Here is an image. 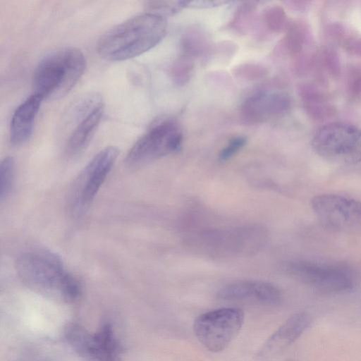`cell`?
Masks as SVG:
<instances>
[{
	"instance_id": "obj_1",
	"label": "cell",
	"mask_w": 361,
	"mask_h": 361,
	"mask_svg": "<svg viewBox=\"0 0 361 361\" xmlns=\"http://www.w3.org/2000/svg\"><path fill=\"white\" fill-rule=\"evenodd\" d=\"M165 18L145 13L109 29L99 38L97 50L103 59L118 61L137 56L150 50L165 37Z\"/></svg>"
},
{
	"instance_id": "obj_2",
	"label": "cell",
	"mask_w": 361,
	"mask_h": 361,
	"mask_svg": "<svg viewBox=\"0 0 361 361\" xmlns=\"http://www.w3.org/2000/svg\"><path fill=\"white\" fill-rule=\"evenodd\" d=\"M16 269L26 286L40 293L65 301H73L80 294L78 280L66 271L61 259L51 251L23 252L16 260Z\"/></svg>"
},
{
	"instance_id": "obj_3",
	"label": "cell",
	"mask_w": 361,
	"mask_h": 361,
	"mask_svg": "<svg viewBox=\"0 0 361 361\" xmlns=\"http://www.w3.org/2000/svg\"><path fill=\"white\" fill-rule=\"evenodd\" d=\"M86 68L84 54L78 48L55 49L38 63L32 77L34 93L42 99H58L67 94Z\"/></svg>"
},
{
	"instance_id": "obj_4",
	"label": "cell",
	"mask_w": 361,
	"mask_h": 361,
	"mask_svg": "<svg viewBox=\"0 0 361 361\" xmlns=\"http://www.w3.org/2000/svg\"><path fill=\"white\" fill-rule=\"evenodd\" d=\"M311 145L327 161L341 165L361 162V129L352 124L332 122L320 127Z\"/></svg>"
},
{
	"instance_id": "obj_5",
	"label": "cell",
	"mask_w": 361,
	"mask_h": 361,
	"mask_svg": "<svg viewBox=\"0 0 361 361\" xmlns=\"http://www.w3.org/2000/svg\"><path fill=\"white\" fill-rule=\"evenodd\" d=\"M244 322V312L236 307H223L205 312L194 322L197 340L213 353L226 349L238 336Z\"/></svg>"
},
{
	"instance_id": "obj_6",
	"label": "cell",
	"mask_w": 361,
	"mask_h": 361,
	"mask_svg": "<svg viewBox=\"0 0 361 361\" xmlns=\"http://www.w3.org/2000/svg\"><path fill=\"white\" fill-rule=\"evenodd\" d=\"M119 151L114 146L99 152L83 168L73 183L70 194V209L80 216L89 208L113 168Z\"/></svg>"
},
{
	"instance_id": "obj_7",
	"label": "cell",
	"mask_w": 361,
	"mask_h": 361,
	"mask_svg": "<svg viewBox=\"0 0 361 361\" xmlns=\"http://www.w3.org/2000/svg\"><path fill=\"white\" fill-rule=\"evenodd\" d=\"M182 131L172 120L153 125L133 145L125 159L129 167L140 166L148 161L176 152L181 147Z\"/></svg>"
},
{
	"instance_id": "obj_8",
	"label": "cell",
	"mask_w": 361,
	"mask_h": 361,
	"mask_svg": "<svg viewBox=\"0 0 361 361\" xmlns=\"http://www.w3.org/2000/svg\"><path fill=\"white\" fill-rule=\"evenodd\" d=\"M285 269L295 279L325 293H343L354 286L350 271L338 265L297 261L288 263Z\"/></svg>"
},
{
	"instance_id": "obj_9",
	"label": "cell",
	"mask_w": 361,
	"mask_h": 361,
	"mask_svg": "<svg viewBox=\"0 0 361 361\" xmlns=\"http://www.w3.org/2000/svg\"><path fill=\"white\" fill-rule=\"evenodd\" d=\"M312 208L325 227L336 231L361 228V202L336 194H321L311 201Z\"/></svg>"
},
{
	"instance_id": "obj_10",
	"label": "cell",
	"mask_w": 361,
	"mask_h": 361,
	"mask_svg": "<svg viewBox=\"0 0 361 361\" xmlns=\"http://www.w3.org/2000/svg\"><path fill=\"white\" fill-rule=\"evenodd\" d=\"M67 338L75 350L87 361H120L119 346L108 324L93 335L74 327L68 331Z\"/></svg>"
},
{
	"instance_id": "obj_11",
	"label": "cell",
	"mask_w": 361,
	"mask_h": 361,
	"mask_svg": "<svg viewBox=\"0 0 361 361\" xmlns=\"http://www.w3.org/2000/svg\"><path fill=\"white\" fill-rule=\"evenodd\" d=\"M290 108V99L286 92L263 90L247 97L241 105L240 114L245 122L255 124L281 116Z\"/></svg>"
},
{
	"instance_id": "obj_12",
	"label": "cell",
	"mask_w": 361,
	"mask_h": 361,
	"mask_svg": "<svg viewBox=\"0 0 361 361\" xmlns=\"http://www.w3.org/2000/svg\"><path fill=\"white\" fill-rule=\"evenodd\" d=\"M210 252H252L264 242V232L257 228H240L204 234L198 239Z\"/></svg>"
},
{
	"instance_id": "obj_13",
	"label": "cell",
	"mask_w": 361,
	"mask_h": 361,
	"mask_svg": "<svg viewBox=\"0 0 361 361\" xmlns=\"http://www.w3.org/2000/svg\"><path fill=\"white\" fill-rule=\"evenodd\" d=\"M218 297L228 300H252L265 305L280 303L281 293L274 285L262 281H240L222 288Z\"/></svg>"
},
{
	"instance_id": "obj_14",
	"label": "cell",
	"mask_w": 361,
	"mask_h": 361,
	"mask_svg": "<svg viewBox=\"0 0 361 361\" xmlns=\"http://www.w3.org/2000/svg\"><path fill=\"white\" fill-rule=\"evenodd\" d=\"M310 324L307 313L293 314L266 341L257 355V358L264 360L279 354L298 339Z\"/></svg>"
},
{
	"instance_id": "obj_15",
	"label": "cell",
	"mask_w": 361,
	"mask_h": 361,
	"mask_svg": "<svg viewBox=\"0 0 361 361\" xmlns=\"http://www.w3.org/2000/svg\"><path fill=\"white\" fill-rule=\"evenodd\" d=\"M42 100L33 93L16 109L9 130V140L12 145H22L30 139Z\"/></svg>"
},
{
	"instance_id": "obj_16",
	"label": "cell",
	"mask_w": 361,
	"mask_h": 361,
	"mask_svg": "<svg viewBox=\"0 0 361 361\" xmlns=\"http://www.w3.org/2000/svg\"><path fill=\"white\" fill-rule=\"evenodd\" d=\"M104 113L103 102L79 114L78 123L71 132L66 145V153L68 156H75L82 152L93 137Z\"/></svg>"
},
{
	"instance_id": "obj_17",
	"label": "cell",
	"mask_w": 361,
	"mask_h": 361,
	"mask_svg": "<svg viewBox=\"0 0 361 361\" xmlns=\"http://www.w3.org/2000/svg\"><path fill=\"white\" fill-rule=\"evenodd\" d=\"M180 46L181 54L192 59L208 54L212 49L209 35L203 28L197 26L185 30L181 38Z\"/></svg>"
},
{
	"instance_id": "obj_18",
	"label": "cell",
	"mask_w": 361,
	"mask_h": 361,
	"mask_svg": "<svg viewBox=\"0 0 361 361\" xmlns=\"http://www.w3.org/2000/svg\"><path fill=\"white\" fill-rule=\"evenodd\" d=\"M282 45L288 54L297 57L301 54L305 44L309 39V31L306 23L300 20L288 23Z\"/></svg>"
},
{
	"instance_id": "obj_19",
	"label": "cell",
	"mask_w": 361,
	"mask_h": 361,
	"mask_svg": "<svg viewBox=\"0 0 361 361\" xmlns=\"http://www.w3.org/2000/svg\"><path fill=\"white\" fill-rule=\"evenodd\" d=\"M255 2H244L236 10L230 23L233 30L245 34L252 23L253 16L256 11Z\"/></svg>"
},
{
	"instance_id": "obj_20",
	"label": "cell",
	"mask_w": 361,
	"mask_h": 361,
	"mask_svg": "<svg viewBox=\"0 0 361 361\" xmlns=\"http://www.w3.org/2000/svg\"><path fill=\"white\" fill-rule=\"evenodd\" d=\"M262 20L267 30L274 33L286 30L289 23L283 8L279 6L267 8L263 13Z\"/></svg>"
},
{
	"instance_id": "obj_21",
	"label": "cell",
	"mask_w": 361,
	"mask_h": 361,
	"mask_svg": "<svg viewBox=\"0 0 361 361\" xmlns=\"http://www.w3.org/2000/svg\"><path fill=\"white\" fill-rule=\"evenodd\" d=\"M194 67V59L181 54L172 64L171 77L176 84L185 85L191 78Z\"/></svg>"
},
{
	"instance_id": "obj_22",
	"label": "cell",
	"mask_w": 361,
	"mask_h": 361,
	"mask_svg": "<svg viewBox=\"0 0 361 361\" xmlns=\"http://www.w3.org/2000/svg\"><path fill=\"white\" fill-rule=\"evenodd\" d=\"M188 1H151L145 4L147 13L161 17L177 13L187 8Z\"/></svg>"
},
{
	"instance_id": "obj_23",
	"label": "cell",
	"mask_w": 361,
	"mask_h": 361,
	"mask_svg": "<svg viewBox=\"0 0 361 361\" xmlns=\"http://www.w3.org/2000/svg\"><path fill=\"white\" fill-rule=\"evenodd\" d=\"M15 161L12 157H5L0 166V198L3 201L9 194L14 178Z\"/></svg>"
},
{
	"instance_id": "obj_24",
	"label": "cell",
	"mask_w": 361,
	"mask_h": 361,
	"mask_svg": "<svg viewBox=\"0 0 361 361\" xmlns=\"http://www.w3.org/2000/svg\"><path fill=\"white\" fill-rule=\"evenodd\" d=\"M322 67L332 77L336 78L341 73V63L336 50L330 46L324 47L319 54Z\"/></svg>"
},
{
	"instance_id": "obj_25",
	"label": "cell",
	"mask_w": 361,
	"mask_h": 361,
	"mask_svg": "<svg viewBox=\"0 0 361 361\" xmlns=\"http://www.w3.org/2000/svg\"><path fill=\"white\" fill-rule=\"evenodd\" d=\"M303 107L309 117L317 121L326 120L336 114L334 106L327 102L305 104Z\"/></svg>"
},
{
	"instance_id": "obj_26",
	"label": "cell",
	"mask_w": 361,
	"mask_h": 361,
	"mask_svg": "<svg viewBox=\"0 0 361 361\" xmlns=\"http://www.w3.org/2000/svg\"><path fill=\"white\" fill-rule=\"evenodd\" d=\"M234 74L243 80H255L265 77L267 70L259 64L244 63L235 68Z\"/></svg>"
},
{
	"instance_id": "obj_27",
	"label": "cell",
	"mask_w": 361,
	"mask_h": 361,
	"mask_svg": "<svg viewBox=\"0 0 361 361\" xmlns=\"http://www.w3.org/2000/svg\"><path fill=\"white\" fill-rule=\"evenodd\" d=\"M298 94L303 105L327 102L325 94L317 86L310 83L301 85L298 88Z\"/></svg>"
},
{
	"instance_id": "obj_28",
	"label": "cell",
	"mask_w": 361,
	"mask_h": 361,
	"mask_svg": "<svg viewBox=\"0 0 361 361\" xmlns=\"http://www.w3.org/2000/svg\"><path fill=\"white\" fill-rule=\"evenodd\" d=\"M346 91L350 97H356L361 93V67L350 66L346 74Z\"/></svg>"
},
{
	"instance_id": "obj_29",
	"label": "cell",
	"mask_w": 361,
	"mask_h": 361,
	"mask_svg": "<svg viewBox=\"0 0 361 361\" xmlns=\"http://www.w3.org/2000/svg\"><path fill=\"white\" fill-rule=\"evenodd\" d=\"M246 142L247 139L243 136H237L230 140L225 147L221 150L219 154V160L225 161L230 159L245 146Z\"/></svg>"
},
{
	"instance_id": "obj_30",
	"label": "cell",
	"mask_w": 361,
	"mask_h": 361,
	"mask_svg": "<svg viewBox=\"0 0 361 361\" xmlns=\"http://www.w3.org/2000/svg\"><path fill=\"white\" fill-rule=\"evenodd\" d=\"M343 46L350 54L361 57V38L350 37Z\"/></svg>"
},
{
	"instance_id": "obj_31",
	"label": "cell",
	"mask_w": 361,
	"mask_h": 361,
	"mask_svg": "<svg viewBox=\"0 0 361 361\" xmlns=\"http://www.w3.org/2000/svg\"><path fill=\"white\" fill-rule=\"evenodd\" d=\"M228 3L224 1H208V0H200V1H188L187 8H211L224 5Z\"/></svg>"
},
{
	"instance_id": "obj_32",
	"label": "cell",
	"mask_w": 361,
	"mask_h": 361,
	"mask_svg": "<svg viewBox=\"0 0 361 361\" xmlns=\"http://www.w3.org/2000/svg\"><path fill=\"white\" fill-rule=\"evenodd\" d=\"M309 1H287L285 4L290 8L295 11H303L308 6Z\"/></svg>"
},
{
	"instance_id": "obj_33",
	"label": "cell",
	"mask_w": 361,
	"mask_h": 361,
	"mask_svg": "<svg viewBox=\"0 0 361 361\" xmlns=\"http://www.w3.org/2000/svg\"><path fill=\"white\" fill-rule=\"evenodd\" d=\"M287 361H290V360H287Z\"/></svg>"
}]
</instances>
